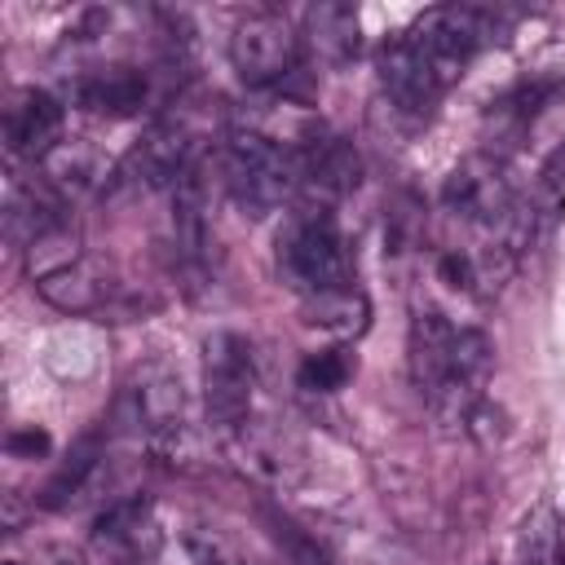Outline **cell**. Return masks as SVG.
<instances>
[{
    "label": "cell",
    "instance_id": "obj_9",
    "mask_svg": "<svg viewBox=\"0 0 565 565\" xmlns=\"http://www.w3.org/2000/svg\"><path fill=\"white\" fill-rule=\"evenodd\" d=\"M455 322H446V313L437 309H419L411 318V340H406V358H411V380L415 388L428 397L433 388L446 384L450 375V353H455Z\"/></svg>",
    "mask_w": 565,
    "mask_h": 565
},
{
    "label": "cell",
    "instance_id": "obj_11",
    "mask_svg": "<svg viewBox=\"0 0 565 565\" xmlns=\"http://www.w3.org/2000/svg\"><path fill=\"white\" fill-rule=\"evenodd\" d=\"M132 397H137V419L150 428V437L168 441L181 433V415H185V388H181V375L163 362H150L137 384H132Z\"/></svg>",
    "mask_w": 565,
    "mask_h": 565
},
{
    "label": "cell",
    "instance_id": "obj_19",
    "mask_svg": "<svg viewBox=\"0 0 565 565\" xmlns=\"http://www.w3.org/2000/svg\"><path fill=\"white\" fill-rule=\"evenodd\" d=\"M97 437H84V441H75V450L62 459V468L44 481V490H40V508H66L79 490H84V481L93 477V468H97Z\"/></svg>",
    "mask_w": 565,
    "mask_h": 565
},
{
    "label": "cell",
    "instance_id": "obj_8",
    "mask_svg": "<svg viewBox=\"0 0 565 565\" xmlns=\"http://www.w3.org/2000/svg\"><path fill=\"white\" fill-rule=\"evenodd\" d=\"M230 446H234V459L260 481L291 486L300 477V446L282 428H269L260 419H243L238 428H230Z\"/></svg>",
    "mask_w": 565,
    "mask_h": 565
},
{
    "label": "cell",
    "instance_id": "obj_18",
    "mask_svg": "<svg viewBox=\"0 0 565 565\" xmlns=\"http://www.w3.org/2000/svg\"><path fill=\"white\" fill-rule=\"evenodd\" d=\"M353 375H358V353L349 344H331V349H318L300 362L296 384L305 393H340Z\"/></svg>",
    "mask_w": 565,
    "mask_h": 565
},
{
    "label": "cell",
    "instance_id": "obj_20",
    "mask_svg": "<svg viewBox=\"0 0 565 565\" xmlns=\"http://www.w3.org/2000/svg\"><path fill=\"white\" fill-rule=\"evenodd\" d=\"M75 260H84V252H79V234L71 225H53V230H44L40 238L26 243V274H31V282H40V278H49V274H57V269H66Z\"/></svg>",
    "mask_w": 565,
    "mask_h": 565
},
{
    "label": "cell",
    "instance_id": "obj_21",
    "mask_svg": "<svg viewBox=\"0 0 565 565\" xmlns=\"http://www.w3.org/2000/svg\"><path fill=\"white\" fill-rule=\"evenodd\" d=\"M44 172H49V181H53L57 190H88V185L97 181V159H93L88 146L62 141V146L44 159Z\"/></svg>",
    "mask_w": 565,
    "mask_h": 565
},
{
    "label": "cell",
    "instance_id": "obj_25",
    "mask_svg": "<svg viewBox=\"0 0 565 565\" xmlns=\"http://www.w3.org/2000/svg\"><path fill=\"white\" fill-rule=\"evenodd\" d=\"M4 446H9L13 459H35V455L49 450V433H44V428H13Z\"/></svg>",
    "mask_w": 565,
    "mask_h": 565
},
{
    "label": "cell",
    "instance_id": "obj_22",
    "mask_svg": "<svg viewBox=\"0 0 565 565\" xmlns=\"http://www.w3.org/2000/svg\"><path fill=\"white\" fill-rule=\"evenodd\" d=\"M269 534H274V543L282 547V556H287L291 565H331V556L318 547V539H309L296 521H287V516H269Z\"/></svg>",
    "mask_w": 565,
    "mask_h": 565
},
{
    "label": "cell",
    "instance_id": "obj_17",
    "mask_svg": "<svg viewBox=\"0 0 565 565\" xmlns=\"http://www.w3.org/2000/svg\"><path fill=\"white\" fill-rule=\"evenodd\" d=\"M516 565H561V512L539 499L516 530Z\"/></svg>",
    "mask_w": 565,
    "mask_h": 565
},
{
    "label": "cell",
    "instance_id": "obj_6",
    "mask_svg": "<svg viewBox=\"0 0 565 565\" xmlns=\"http://www.w3.org/2000/svg\"><path fill=\"white\" fill-rule=\"evenodd\" d=\"M252 388H256L252 344L234 331L207 335L203 340V397H207V415L225 433L252 419Z\"/></svg>",
    "mask_w": 565,
    "mask_h": 565
},
{
    "label": "cell",
    "instance_id": "obj_16",
    "mask_svg": "<svg viewBox=\"0 0 565 565\" xmlns=\"http://www.w3.org/2000/svg\"><path fill=\"white\" fill-rule=\"evenodd\" d=\"M35 291H40V300H49V305L62 309V313H93V309L106 300V282H102V274H97L88 260H75V265H66V269L40 278Z\"/></svg>",
    "mask_w": 565,
    "mask_h": 565
},
{
    "label": "cell",
    "instance_id": "obj_1",
    "mask_svg": "<svg viewBox=\"0 0 565 565\" xmlns=\"http://www.w3.org/2000/svg\"><path fill=\"white\" fill-rule=\"evenodd\" d=\"M278 274L300 291H331V287H349L353 282V256L344 247V234L335 230L331 207L318 203H300L287 221V230L278 234Z\"/></svg>",
    "mask_w": 565,
    "mask_h": 565
},
{
    "label": "cell",
    "instance_id": "obj_3",
    "mask_svg": "<svg viewBox=\"0 0 565 565\" xmlns=\"http://www.w3.org/2000/svg\"><path fill=\"white\" fill-rule=\"evenodd\" d=\"M415 49L428 57V66L437 71V79L450 88L463 66L494 40V18L486 9H468V4H441V9H428L411 31Z\"/></svg>",
    "mask_w": 565,
    "mask_h": 565
},
{
    "label": "cell",
    "instance_id": "obj_2",
    "mask_svg": "<svg viewBox=\"0 0 565 565\" xmlns=\"http://www.w3.org/2000/svg\"><path fill=\"white\" fill-rule=\"evenodd\" d=\"M225 185L243 216H269L300 190L296 154L265 132L243 128L225 141Z\"/></svg>",
    "mask_w": 565,
    "mask_h": 565
},
{
    "label": "cell",
    "instance_id": "obj_26",
    "mask_svg": "<svg viewBox=\"0 0 565 565\" xmlns=\"http://www.w3.org/2000/svg\"><path fill=\"white\" fill-rule=\"evenodd\" d=\"M57 565H71V561H57Z\"/></svg>",
    "mask_w": 565,
    "mask_h": 565
},
{
    "label": "cell",
    "instance_id": "obj_12",
    "mask_svg": "<svg viewBox=\"0 0 565 565\" xmlns=\"http://www.w3.org/2000/svg\"><path fill=\"white\" fill-rule=\"evenodd\" d=\"M305 35L313 44V53L331 66H344L358 57L362 49V22H358V9L344 4V0H322L305 13Z\"/></svg>",
    "mask_w": 565,
    "mask_h": 565
},
{
    "label": "cell",
    "instance_id": "obj_13",
    "mask_svg": "<svg viewBox=\"0 0 565 565\" xmlns=\"http://www.w3.org/2000/svg\"><path fill=\"white\" fill-rule=\"evenodd\" d=\"M75 102L93 115H132L146 106V75L132 66H106L75 84Z\"/></svg>",
    "mask_w": 565,
    "mask_h": 565
},
{
    "label": "cell",
    "instance_id": "obj_7",
    "mask_svg": "<svg viewBox=\"0 0 565 565\" xmlns=\"http://www.w3.org/2000/svg\"><path fill=\"white\" fill-rule=\"evenodd\" d=\"M62 102L44 88H22L4 110V141L22 159H49L62 146Z\"/></svg>",
    "mask_w": 565,
    "mask_h": 565
},
{
    "label": "cell",
    "instance_id": "obj_24",
    "mask_svg": "<svg viewBox=\"0 0 565 565\" xmlns=\"http://www.w3.org/2000/svg\"><path fill=\"white\" fill-rule=\"evenodd\" d=\"M190 561L194 565H243L238 552L221 534H212V530H194L190 534Z\"/></svg>",
    "mask_w": 565,
    "mask_h": 565
},
{
    "label": "cell",
    "instance_id": "obj_23",
    "mask_svg": "<svg viewBox=\"0 0 565 565\" xmlns=\"http://www.w3.org/2000/svg\"><path fill=\"white\" fill-rule=\"evenodd\" d=\"M463 433H468L472 441H481V446H494V441H503V433H508V415H503L490 397H481V402L468 411Z\"/></svg>",
    "mask_w": 565,
    "mask_h": 565
},
{
    "label": "cell",
    "instance_id": "obj_4",
    "mask_svg": "<svg viewBox=\"0 0 565 565\" xmlns=\"http://www.w3.org/2000/svg\"><path fill=\"white\" fill-rule=\"evenodd\" d=\"M230 62H234L238 79L252 88L282 84L300 62V35L287 26L282 13L256 9V13L238 18V26L230 35Z\"/></svg>",
    "mask_w": 565,
    "mask_h": 565
},
{
    "label": "cell",
    "instance_id": "obj_14",
    "mask_svg": "<svg viewBox=\"0 0 565 565\" xmlns=\"http://www.w3.org/2000/svg\"><path fill=\"white\" fill-rule=\"evenodd\" d=\"M300 318L318 331H331L335 340H358L371 327V300L358 287H331L300 300Z\"/></svg>",
    "mask_w": 565,
    "mask_h": 565
},
{
    "label": "cell",
    "instance_id": "obj_5",
    "mask_svg": "<svg viewBox=\"0 0 565 565\" xmlns=\"http://www.w3.org/2000/svg\"><path fill=\"white\" fill-rule=\"evenodd\" d=\"M516 203L508 168L494 154H468L441 185V207L477 230H508Z\"/></svg>",
    "mask_w": 565,
    "mask_h": 565
},
{
    "label": "cell",
    "instance_id": "obj_10",
    "mask_svg": "<svg viewBox=\"0 0 565 565\" xmlns=\"http://www.w3.org/2000/svg\"><path fill=\"white\" fill-rule=\"evenodd\" d=\"M93 543L106 552V556H119V561H141L154 552L159 543V525H154V512L146 499H124V503H110L97 525H93Z\"/></svg>",
    "mask_w": 565,
    "mask_h": 565
},
{
    "label": "cell",
    "instance_id": "obj_15",
    "mask_svg": "<svg viewBox=\"0 0 565 565\" xmlns=\"http://www.w3.org/2000/svg\"><path fill=\"white\" fill-rule=\"evenodd\" d=\"M561 216H565V146H556V150L547 154V163L539 168V181H534L530 199H521L525 243L534 247L539 238H547Z\"/></svg>",
    "mask_w": 565,
    "mask_h": 565
}]
</instances>
